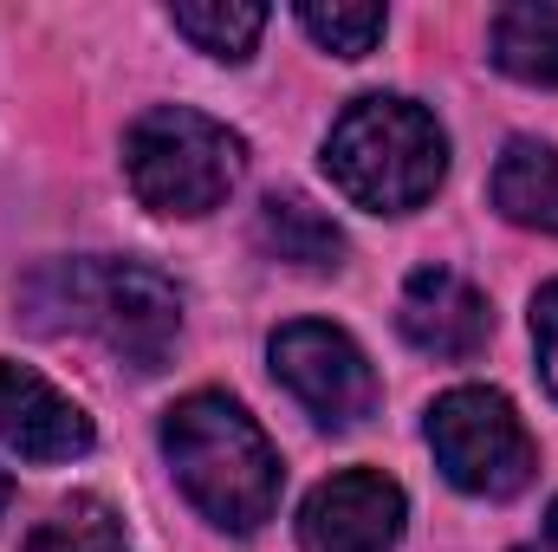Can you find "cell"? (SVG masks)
<instances>
[{
    "label": "cell",
    "instance_id": "cell-3",
    "mask_svg": "<svg viewBox=\"0 0 558 552\" xmlns=\"http://www.w3.org/2000/svg\"><path fill=\"white\" fill-rule=\"evenodd\" d=\"M325 176L338 182L344 202L371 215H410L448 176V137L422 105L371 92L338 111L325 137Z\"/></svg>",
    "mask_w": 558,
    "mask_h": 552
},
{
    "label": "cell",
    "instance_id": "cell-7",
    "mask_svg": "<svg viewBox=\"0 0 558 552\" xmlns=\"http://www.w3.org/2000/svg\"><path fill=\"white\" fill-rule=\"evenodd\" d=\"M410 520L403 488L384 468H344L318 481L299 507V547L305 552H397Z\"/></svg>",
    "mask_w": 558,
    "mask_h": 552
},
{
    "label": "cell",
    "instance_id": "cell-18",
    "mask_svg": "<svg viewBox=\"0 0 558 552\" xmlns=\"http://www.w3.org/2000/svg\"><path fill=\"white\" fill-rule=\"evenodd\" d=\"M7 501H13V481L0 475V520H7Z\"/></svg>",
    "mask_w": 558,
    "mask_h": 552
},
{
    "label": "cell",
    "instance_id": "cell-9",
    "mask_svg": "<svg viewBox=\"0 0 558 552\" xmlns=\"http://www.w3.org/2000/svg\"><path fill=\"white\" fill-rule=\"evenodd\" d=\"M397 332L416 345L422 358H474L494 338V305L474 279L454 267H416L397 292Z\"/></svg>",
    "mask_w": 558,
    "mask_h": 552
},
{
    "label": "cell",
    "instance_id": "cell-15",
    "mask_svg": "<svg viewBox=\"0 0 558 552\" xmlns=\"http://www.w3.org/2000/svg\"><path fill=\"white\" fill-rule=\"evenodd\" d=\"M299 26L325 46V52H338V59H364L377 39H384V26H390V13L384 7H344V0H305L299 7Z\"/></svg>",
    "mask_w": 558,
    "mask_h": 552
},
{
    "label": "cell",
    "instance_id": "cell-1",
    "mask_svg": "<svg viewBox=\"0 0 558 552\" xmlns=\"http://www.w3.org/2000/svg\"><path fill=\"white\" fill-rule=\"evenodd\" d=\"M162 455L182 481V494L195 501L202 520H215L221 533H254L260 520H274L279 507V448L267 429L221 391H195L162 416Z\"/></svg>",
    "mask_w": 558,
    "mask_h": 552
},
{
    "label": "cell",
    "instance_id": "cell-6",
    "mask_svg": "<svg viewBox=\"0 0 558 552\" xmlns=\"http://www.w3.org/2000/svg\"><path fill=\"white\" fill-rule=\"evenodd\" d=\"M274 377L299 397V410L312 416L318 429H357L364 416L377 410V371L357 351L351 332L325 325V319H292L279 325L274 345Z\"/></svg>",
    "mask_w": 558,
    "mask_h": 552
},
{
    "label": "cell",
    "instance_id": "cell-4",
    "mask_svg": "<svg viewBox=\"0 0 558 552\" xmlns=\"http://www.w3.org/2000/svg\"><path fill=\"white\" fill-rule=\"evenodd\" d=\"M247 169V143L208 111L189 105H156L124 131V176L143 208L156 215H208L234 195Z\"/></svg>",
    "mask_w": 558,
    "mask_h": 552
},
{
    "label": "cell",
    "instance_id": "cell-17",
    "mask_svg": "<svg viewBox=\"0 0 558 552\" xmlns=\"http://www.w3.org/2000/svg\"><path fill=\"white\" fill-rule=\"evenodd\" d=\"M520 552H558V501L546 507V520H539V533H533V540H526Z\"/></svg>",
    "mask_w": 558,
    "mask_h": 552
},
{
    "label": "cell",
    "instance_id": "cell-11",
    "mask_svg": "<svg viewBox=\"0 0 558 552\" xmlns=\"http://www.w3.org/2000/svg\"><path fill=\"white\" fill-rule=\"evenodd\" d=\"M494 208L513 228L558 235V149L539 137H513L494 163Z\"/></svg>",
    "mask_w": 558,
    "mask_h": 552
},
{
    "label": "cell",
    "instance_id": "cell-10",
    "mask_svg": "<svg viewBox=\"0 0 558 552\" xmlns=\"http://www.w3.org/2000/svg\"><path fill=\"white\" fill-rule=\"evenodd\" d=\"M254 241L267 261L286 267H305V274H331L344 267V235L325 208H312L305 195H267L260 215H254Z\"/></svg>",
    "mask_w": 558,
    "mask_h": 552
},
{
    "label": "cell",
    "instance_id": "cell-14",
    "mask_svg": "<svg viewBox=\"0 0 558 552\" xmlns=\"http://www.w3.org/2000/svg\"><path fill=\"white\" fill-rule=\"evenodd\" d=\"M26 552H131V540H124V520H118L105 501L78 494V501H65V507L26 540Z\"/></svg>",
    "mask_w": 558,
    "mask_h": 552
},
{
    "label": "cell",
    "instance_id": "cell-8",
    "mask_svg": "<svg viewBox=\"0 0 558 552\" xmlns=\"http://www.w3.org/2000/svg\"><path fill=\"white\" fill-rule=\"evenodd\" d=\"M98 429L59 384H46L33 364L0 358V448L20 461H78L92 455Z\"/></svg>",
    "mask_w": 558,
    "mask_h": 552
},
{
    "label": "cell",
    "instance_id": "cell-5",
    "mask_svg": "<svg viewBox=\"0 0 558 552\" xmlns=\"http://www.w3.org/2000/svg\"><path fill=\"white\" fill-rule=\"evenodd\" d=\"M428 448H435V468L474 501H513L539 468V448H533L520 410L487 384H461V391L435 397Z\"/></svg>",
    "mask_w": 558,
    "mask_h": 552
},
{
    "label": "cell",
    "instance_id": "cell-16",
    "mask_svg": "<svg viewBox=\"0 0 558 552\" xmlns=\"http://www.w3.org/2000/svg\"><path fill=\"white\" fill-rule=\"evenodd\" d=\"M533 345H539V377L558 397V279L539 286V299H533Z\"/></svg>",
    "mask_w": 558,
    "mask_h": 552
},
{
    "label": "cell",
    "instance_id": "cell-12",
    "mask_svg": "<svg viewBox=\"0 0 558 552\" xmlns=\"http://www.w3.org/2000/svg\"><path fill=\"white\" fill-rule=\"evenodd\" d=\"M487 59L520 85L558 92V7H546V0L500 7L494 26H487Z\"/></svg>",
    "mask_w": 558,
    "mask_h": 552
},
{
    "label": "cell",
    "instance_id": "cell-2",
    "mask_svg": "<svg viewBox=\"0 0 558 552\" xmlns=\"http://www.w3.org/2000/svg\"><path fill=\"white\" fill-rule=\"evenodd\" d=\"M26 305L39 325L98 332L131 371H162L182 338V292L175 279L143 261H52L26 279Z\"/></svg>",
    "mask_w": 558,
    "mask_h": 552
},
{
    "label": "cell",
    "instance_id": "cell-13",
    "mask_svg": "<svg viewBox=\"0 0 558 552\" xmlns=\"http://www.w3.org/2000/svg\"><path fill=\"white\" fill-rule=\"evenodd\" d=\"M169 26L195 52L241 65L260 46V33H267V7H247V0H182V7H169Z\"/></svg>",
    "mask_w": 558,
    "mask_h": 552
}]
</instances>
